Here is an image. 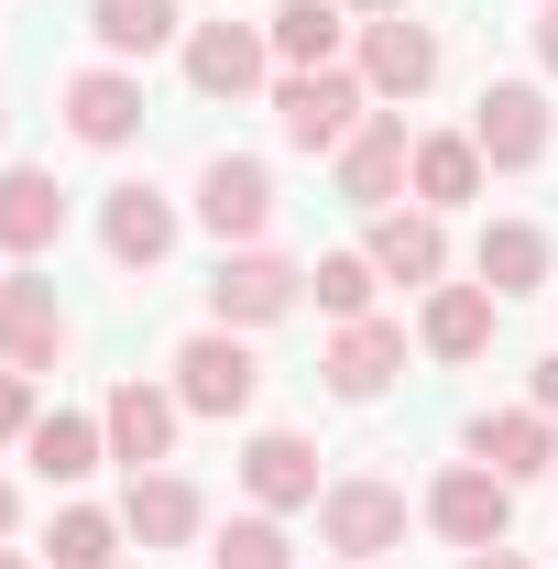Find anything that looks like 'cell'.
<instances>
[{"mask_svg":"<svg viewBox=\"0 0 558 569\" xmlns=\"http://www.w3.org/2000/svg\"><path fill=\"white\" fill-rule=\"evenodd\" d=\"M329 164H340V198H350V209H395V187H406V164H417L406 110H372V121H361Z\"/></svg>","mask_w":558,"mask_h":569,"instance_id":"11","label":"cell"},{"mask_svg":"<svg viewBox=\"0 0 558 569\" xmlns=\"http://www.w3.org/2000/svg\"><path fill=\"white\" fill-rule=\"evenodd\" d=\"M11 526H22V493H11V482H0V537H11Z\"/></svg>","mask_w":558,"mask_h":569,"instance_id":"35","label":"cell"},{"mask_svg":"<svg viewBox=\"0 0 558 569\" xmlns=\"http://www.w3.org/2000/svg\"><path fill=\"white\" fill-rule=\"evenodd\" d=\"M33 417H44V406H33V372L0 361V438H33Z\"/></svg>","mask_w":558,"mask_h":569,"instance_id":"30","label":"cell"},{"mask_svg":"<svg viewBox=\"0 0 558 569\" xmlns=\"http://www.w3.org/2000/svg\"><path fill=\"white\" fill-rule=\"evenodd\" d=\"M56 230H67V187L44 164H0V252L33 263V252H56Z\"/></svg>","mask_w":558,"mask_h":569,"instance_id":"18","label":"cell"},{"mask_svg":"<svg viewBox=\"0 0 558 569\" xmlns=\"http://www.w3.org/2000/svg\"><path fill=\"white\" fill-rule=\"evenodd\" d=\"M361 88H372V99H427V88H438V33H427L417 11L361 22Z\"/></svg>","mask_w":558,"mask_h":569,"instance_id":"12","label":"cell"},{"mask_svg":"<svg viewBox=\"0 0 558 569\" xmlns=\"http://www.w3.org/2000/svg\"><path fill=\"white\" fill-rule=\"evenodd\" d=\"M219 569H296V537H285L275 515H263V503H252V515H230V526H219V548H209Z\"/></svg>","mask_w":558,"mask_h":569,"instance_id":"29","label":"cell"},{"mask_svg":"<svg viewBox=\"0 0 558 569\" xmlns=\"http://www.w3.org/2000/svg\"><path fill=\"white\" fill-rule=\"evenodd\" d=\"M22 460H33L44 482H88V471L110 460V427H99V417H33V438H22Z\"/></svg>","mask_w":558,"mask_h":569,"instance_id":"26","label":"cell"},{"mask_svg":"<svg viewBox=\"0 0 558 569\" xmlns=\"http://www.w3.org/2000/svg\"><path fill=\"white\" fill-rule=\"evenodd\" d=\"M275 77V33L263 22H187V88L198 99H252Z\"/></svg>","mask_w":558,"mask_h":569,"instance_id":"7","label":"cell"},{"mask_svg":"<svg viewBox=\"0 0 558 569\" xmlns=\"http://www.w3.org/2000/svg\"><path fill=\"white\" fill-rule=\"evenodd\" d=\"M67 132L88 142V153H121V142L142 132V77L132 67H77L67 77Z\"/></svg>","mask_w":558,"mask_h":569,"instance_id":"14","label":"cell"},{"mask_svg":"<svg viewBox=\"0 0 558 569\" xmlns=\"http://www.w3.org/2000/svg\"><path fill=\"white\" fill-rule=\"evenodd\" d=\"M176 230H187V209H176L165 187H142V176L99 198V241H110V263H121V274H153V263L176 252Z\"/></svg>","mask_w":558,"mask_h":569,"instance_id":"9","label":"cell"},{"mask_svg":"<svg viewBox=\"0 0 558 569\" xmlns=\"http://www.w3.org/2000/svg\"><path fill=\"white\" fill-rule=\"evenodd\" d=\"M471 569H526V559H515V548H471Z\"/></svg>","mask_w":558,"mask_h":569,"instance_id":"34","label":"cell"},{"mask_svg":"<svg viewBox=\"0 0 558 569\" xmlns=\"http://www.w3.org/2000/svg\"><path fill=\"white\" fill-rule=\"evenodd\" d=\"M361 121H372L361 67H285V77H275V132L296 142V153H340Z\"/></svg>","mask_w":558,"mask_h":569,"instance_id":"1","label":"cell"},{"mask_svg":"<svg viewBox=\"0 0 558 569\" xmlns=\"http://www.w3.org/2000/svg\"><path fill=\"white\" fill-rule=\"evenodd\" d=\"M296 296H307V263L241 241V252H219V274H209V318L219 329H275V318H296Z\"/></svg>","mask_w":558,"mask_h":569,"instance_id":"3","label":"cell"},{"mask_svg":"<svg viewBox=\"0 0 558 569\" xmlns=\"http://www.w3.org/2000/svg\"><path fill=\"white\" fill-rule=\"evenodd\" d=\"M427 526H438L449 548H504V537H515V482L482 471V460H449V471L427 482Z\"/></svg>","mask_w":558,"mask_h":569,"instance_id":"6","label":"cell"},{"mask_svg":"<svg viewBox=\"0 0 558 569\" xmlns=\"http://www.w3.org/2000/svg\"><path fill=\"white\" fill-rule=\"evenodd\" d=\"M44 548H56V569H110V559H121V515H99V503H67Z\"/></svg>","mask_w":558,"mask_h":569,"instance_id":"28","label":"cell"},{"mask_svg":"<svg viewBox=\"0 0 558 569\" xmlns=\"http://www.w3.org/2000/svg\"><path fill=\"white\" fill-rule=\"evenodd\" d=\"M482 471H504V482H537V471H558V417H537V406H504V417H471V438H460Z\"/></svg>","mask_w":558,"mask_h":569,"instance_id":"19","label":"cell"},{"mask_svg":"<svg viewBox=\"0 0 558 569\" xmlns=\"http://www.w3.org/2000/svg\"><path fill=\"white\" fill-rule=\"evenodd\" d=\"M471 274H482L492 296H537V284H548V230H537V219H482Z\"/></svg>","mask_w":558,"mask_h":569,"instance_id":"24","label":"cell"},{"mask_svg":"<svg viewBox=\"0 0 558 569\" xmlns=\"http://www.w3.org/2000/svg\"><path fill=\"white\" fill-rule=\"evenodd\" d=\"M471 142H482L492 176H526V164H548V142H558L548 88H537V77H492L482 99H471Z\"/></svg>","mask_w":558,"mask_h":569,"instance_id":"2","label":"cell"},{"mask_svg":"<svg viewBox=\"0 0 558 569\" xmlns=\"http://www.w3.org/2000/svg\"><path fill=\"white\" fill-rule=\"evenodd\" d=\"M372 284H383V274H372V252H318V263H307V296H318L340 329H350V318H372Z\"/></svg>","mask_w":558,"mask_h":569,"instance_id":"27","label":"cell"},{"mask_svg":"<svg viewBox=\"0 0 558 569\" xmlns=\"http://www.w3.org/2000/svg\"><path fill=\"white\" fill-rule=\"evenodd\" d=\"M537 67L558 77V0H537Z\"/></svg>","mask_w":558,"mask_h":569,"instance_id":"32","label":"cell"},{"mask_svg":"<svg viewBox=\"0 0 558 569\" xmlns=\"http://www.w3.org/2000/svg\"><path fill=\"white\" fill-rule=\"evenodd\" d=\"M350 569H372V559H350Z\"/></svg>","mask_w":558,"mask_h":569,"instance_id":"38","label":"cell"},{"mask_svg":"<svg viewBox=\"0 0 558 569\" xmlns=\"http://www.w3.org/2000/svg\"><path fill=\"white\" fill-rule=\"evenodd\" d=\"M372 274L383 284H438L449 274V219L438 209H383L372 219Z\"/></svg>","mask_w":558,"mask_h":569,"instance_id":"21","label":"cell"},{"mask_svg":"<svg viewBox=\"0 0 558 569\" xmlns=\"http://www.w3.org/2000/svg\"><path fill=\"white\" fill-rule=\"evenodd\" d=\"M350 22H383V11H406V0H340Z\"/></svg>","mask_w":558,"mask_h":569,"instance_id":"33","label":"cell"},{"mask_svg":"<svg viewBox=\"0 0 558 569\" xmlns=\"http://www.w3.org/2000/svg\"><path fill=\"white\" fill-rule=\"evenodd\" d=\"M0 132H11V99H0Z\"/></svg>","mask_w":558,"mask_h":569,"instance_id":"37","label":"cell"},{"mask_svg":"<svg viewBox=\"0 0 558 569\" xmlns=\"http://www.w3.org/2000/svg\"><path fill=\"white\" fill-rule=\"evenodd\" d=\"M318 372H329L340 406H372V395H395V372H406V329H395V318H350Z\"/></svg>","mask_w":558,"mask_h":569,"instance_id":"15","label":"cell"},{"mask_svg":"<svg viewBox=\"0 0 558 569\" xmlns=\"http://www.w3.org/2000/svg\"><path fill=\"white\" fill-rule=\"evenodd\" d=\"M252 395H263V361H252L241 329H198V340L176 351V406H187V417H241Z\"/></svg>","mask_w":558,"mask_h":569,"instance_id":"5","label":"cell"},{"mask_svg":"<svg viewBox=\"0 0 558 569\" xmlns=\"http://www.w3.org/2000/svg\"><path fill=\"white\" fill-rule=\"evenodd\" d=\"M56 351H67V296L33 274H0V361L11 372H56Z\"/></svg>","mask_w":558,"mask_h":569,"instance_id":"10","label":"cell"},{"mask_svg":"<svg viewBox=\"0 0 558 569\" xmlns=\"http://www.w3.org/2000/svg\"><path fill=\"white\" fill-rule=\"evenodd\" d=\"M176 417H187V406H176V383H110V406H99V427H110V460H121V471H153V460H165V449H176Z\"/></svg>","mask_w":558,"mask_h":569,"instance_id":"13","label":"cell"},{"mask_svg":"<svg viewBox=\"0 0 558 569\" xmlns=\"http://www.w3.org/2000/svg\"><path fill=\"white\" fill-rule=\"evenodd\" d=\"M198 526H209V503H198L187 471H132V493H121V537L132 548H187Z\"/></svg>","mask_w":558,"mask_h":569,"instance_id":"17","label":"cell"},{"mask_svg":"<svg viewBox=\"0 0 558 569\" xmlns=\"http://www.w3.org/2000/svg\"><path fill=\"white\" fill-rule=\"evenodd\" d=\"M263 33H275V67H340V44L361 33V22H350L340 0H285Z\"/></svg>","mask_w":558,"mask_h":569,"instance_id":"25","label":"cell"},{"mask_svg":"<svg viewBox=\"0 0 558 569\" xmlns=\"http://www.w3.org/2000/svg\"><path fill=\"white\" fill-rule=\"evenodd\" d=\"M318 537H329L340 559H383V548H406V493L372 482V471H350V482L318 493Z\"/></svg>","mask_w":558,"mask_h":569,"instance_id":"8","label":"cell"},{"mask_svg":"<svg viewBox=\"0 0 558 569\" xmlns=\"http://www.w3.org/2000/svg\"><path fill=\"white\" fill-rule=\"evenodd\" d=\"M526 406H537V417H558V351L537 361V383H526Z\"/></svg>","mask_w":558,"mask_h":569,"instance_id":"31","label":"cell"},{"mask_svg":"<svg viewBox=\"0 0 558 569\" xmlns=\"http://www.w3.org/2000/svg\"><path fill=\"white\" fill-rule=\"evenodd\" d=\"M492 318H504V296H492V284H427L417 340H427V361H482V351H492Z\"/></svg>","mask_w":558,"mask_h":569,"instance_id":"20","label":"cell"},{"mask_svg":"<svg viewBox=\"0 0 558 569\" xmlns=\"http://www.w3.org/2000/svg\"><path fill=\"white\" fill-rule=\"evenodd\" d=\"M198 230H209L219 252L263 241V230H275V164H263V153H209V164H198Z\"/></svg>","mask_w":558,"mask_h":569,"instance_id":"4","label":"cell"},{"mask_svg":"<svg viewBox=\"0 0 558 569\" xmlns=\"http://www.w3.org/2000/svg\"><path fill=\"white\" fill-rule=\"evenodd\" d=\"M482 176H492V164H482V142H471V132H417V164H406L417 209H438V219L471 209V198H482Z\"/></svg>","mask_w":558,"mask_h":569,"instance_id":"22","label":"cell"},{"mask_svg":"<svg viewBox=\"0 0 558 569\" xmlns=\"http://www.w3.org/2000/svg\"><path fill=\"white\" fill-rule=\"evenodd\" d=\"M241 493L263 503V515H296V503H318L329 482H318V449L296 438V427H263L252 449H241Z\"/></svg>","mask_w":558,"mask_h":569,"instance_id":"16","label":"cell"},{"mask_svg":"<svg viewBox=\"0 0 558 569\" xmlns=\"http://www.w3.org/2000/svg\"><path fill=\"white\" fill-rule=\"evenodd\" d=\"M0 569H33V559H11V548H0Z\"/></svg>","mask_w":558,"mask_h":569,"instance_id":"36","label":"cell"},{"mask_svg":"<svg viewBox=\"0 0 558 569\" xmlns=\"http://www.w3.org/2000/svg\"><path fill=\"white\" fill-rule=\"evenodd\" d=\"M88 33H99L110 67H132V56L187 44V11H176V0H88Z\"/></svg>","mask_w":558,"mask_h":569,"instance_id":"23","label":"cell"}]
</instances>
